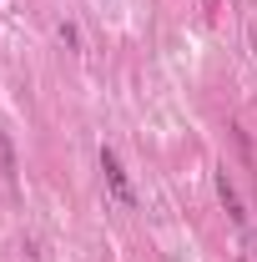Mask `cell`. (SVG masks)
<instances>
[{
    "instance_id": "6da1fadb",
    "label": "cell",
    "mask_w": 257,
    "mask_h": 262,
    "mask_svg": "<svg viewBox=\"0 0 257 262\" xmlns=\"http://www.w3.org/2000/svg\"><path fill=\"white\" fill-rule=\"evenodd\" d=\"M101 171H106L111 196H116L121 207H136V192H131V182H126V171H121V162H116V151H111V146H101Z\"/></svg>"
},
{
    "instance_id": "7a4b0ae2",
    "label": "cell",
    "mask_w": 257,
    "mask_h": 262,
    "mask_svg": "<svg viewBox=\"0 0 257 262\" xmlns=\"http://www.w3.org/2000/svg\"><path fill=\"white\" fill-rule=\"evenodd\" d=\"M217 196H222V207H227V217H232V222H237V227H242V222H247V212H242V196H237V187H232V182H227V171H217Z\"/></svg>"
},
{
    "instance_id": "3957f363",
    "label": "cell",
    "mask_w": 257,
    "mask_h": 262,
    "mask_svg": "<svg viewBox=\"0 0 257 262\" xmlns=\"http://www.w3.org/2000/svg\"><path fill=\"white\" fill-rule=\"evenodd\" d=\"M15 171H20V166H15V146H10V136L0 131V177H5V182H15Z\"/></svg>"
},
{
    "instance_id": "277c9868",
    "label": "cell",
    "mask_w": 257,
    "mask_h": 262,
    "mask_svg": "<svg viewBox=\"0 0 257 262\" xmlns=\"http://www.w3.org/2000/svg\"><path fill=\"white\" fill-rule=\"evenodd\" d=\"M247 40H252V56H257V31H247Z\"/></svg>"
}]
</instances>
